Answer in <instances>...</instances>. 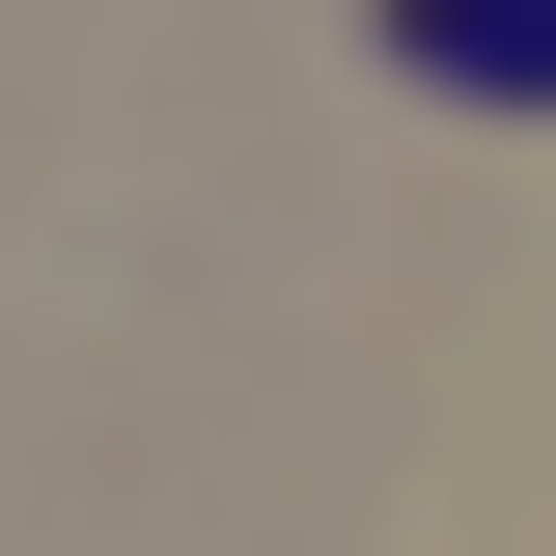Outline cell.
Listing matches in <instances>:
<instances>
[{"instance_id": "1", "label": "cell", "mask_w": 556, "mask_h": 556, "mask_svg": "<svg viewBox=\"0 0 556 556\" xmlns=\"http://www.w3.org/2000/svg\"><path fill=\"white\" fill-rule=\"evenodd\" d=\"M390 56L445 112H556V0H390Z\"/></svg>"}]
</instances>
